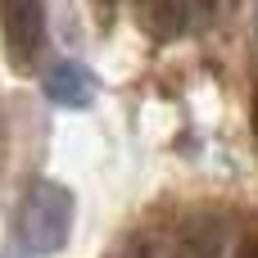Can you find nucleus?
Segmentation results:
<instances>
[{"mask_svg": "<svg viewBox=\"0 0 258 258\" xmlns=\"http://www.w3.org/2000/svg\"><path fill=\"white\" fill-rule=\"evenodd\" d=\"M0 41L14 73H27L45 45V0H0Z\"/></svg>", "mask_w": 258, "mask_h": 258, "instance_id": "obj_2", "label": "nucleus"}, {"mask_svg": "<svg viewBox=\"0 0 258 258\" xmlns=\"http://www.w3.org/2000/svg\"><path fill=\"white\" fill-rule=\"evenodd\" d=\"M227 218L213 209H200L190 218H181V227L172 231V258H222L227 249Z\"/></svg>", "mask_w": 258, "mask_h": 258, "instance_id": "obj_4", "label": "nucleus"}, {"mask_svg": "<svg viewBox=\"0 0 258 258\" xmlns=\"http://www.w3.org/2000/svg\"><path fill=\"white\" fill-rule=\"evenodd\" d=\"M218 14V0H136V23L154 45H172L186 32L209 27Z\"/></svg>", "mask_w": 258, "mask_h": 258, "instance_id": "obj_3", "label": "nucleus"}, {"mask_svg": "<svg viewBox=\"0 0 258 258\" xmlns=\"http://www.w3.org/2000/svg\"><path fill=\"white\" fill-rule=\"evenodd\" d=\"M95 5V14H100V23H109L113 14H118V0H91Z\"/></svg>", "mask_w": 258, "mask_h": 258, "instance_id": "obj_7", "label": "nucleus"}, {"mask_svg": "<svg viewBox=\"0 0 258 258\" xmlns=\"http://www.w3.org/2000/svg\"><path fill=\"white\" fill-rule=\"evenodd\" d=\"M73 190L59 181H32L18 204V245L32 258L59 254L73 236Z\"/></svg>", "mask_w": 258, "mask_h": 258, "instance_id": "obj_1", "label": "nucleus"}, {"mask_svg": "<svg viewBox=\"0 0 258 258\" xmlns=\"http://www.w3.org/2000/svg\"><path fill=\"white\" fill-rule=\"evenodd\" d=\"M249 122H254V141H258V82H254V104H249Z\"/></svg>", "mask_w": 258, "mask_h": 258, "instance_id": "obj_8", "label": "nucleus"}, {"mask_svg": "<svg viewBox=\"0 0 258 258\" xmlns=\"http://www.w3.org/2000/svg\"><path fill=\"white\" fill-rule=\"evenodd\" d=\"M231 258H258V231H254V236H245V240L236 245V254H231Z\"/></svg>", "mask_w": 258, "mask_h": 258, "instance_id": "obj_6", "label": "nucleus"}, {"mask_svg": "<svg viewBox=\"0 0 258 258\" xmlns=\"http://www.w3.org/2000/svg\"><path fill=\"white\" fill-rule=\"evenodd\" d=\"M41 91H45V100L59 104V109H86V104L95 100L100 82H95V73H91L86 63H77V59H54V63L41 73Z\"/></svg>", "mask_w": 258, "mask_h": 258, "instance_id": "obj_5", "label": "nucleus"}]
</instances>
